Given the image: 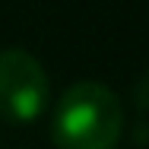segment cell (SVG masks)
I'll list each match as a JSON object with an SVG mask.
<instances>
[{
  "instance_id": "6da1fadb",
  "label": "cell",
  "mask_w": 149,
  "mask_h": 149,
  "mask_svg": "<svg viewBox=\"0 0 149 149\" xmlns=\"http://www.w3.org/2000/svg\"><path fill=\"white\" fill-rule=\"evenodd\" d=\"M124 130V111L118 95L102 83H73L54 111L57 149H114Z\"/></svg>"
},
{
  "instance_id": "7a4b0ae2",
  "label": "cell",
  "mask_w": 149,
  "mask_h": 149,
  "mask_svg": "<svg viewBox=\"0 0 149 149\" xmlns=\"http://www.w3.org/2000/svg\"><path fill=\"white\" fill-rule=\"evenodd\" d=\"M48 73L29 51H0V118L10 124H32L48 108Z\"/></svg>"
}]
</instances>
